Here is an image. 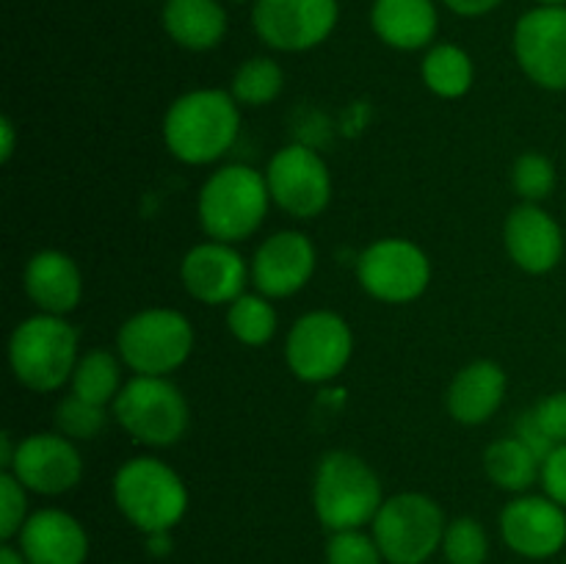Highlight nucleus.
<instances>
[{
    "label": "nucleus",
    "mask_w": 566,
    "mask_h": 564,
    "mask_svg": "<svg viewBox=\"0 0 566 564\" xmlns=\"http://www.w3.org/2000/svg\"><path fill=\"white\" fill-rule=\"evenodd\" d=\"M241 105L230 88H191L164 114V144L186 166L219 164L241 136Z\"/></svg>",
    "instance_id": "obj_1"
},
{
    "label": "nucleus",
    "mask_w": 566,
    "mask_h": 564,
    "mask_svg": "<svg viewBox=\"0 0 566 564\" xmlns=\"http://www.w3.org/2000/svg\"><path fill=\"white\" fill-rule=\"evenodd\" d=\"M28 495L31 492L17 481V476H11L9 470H0V540L3 542L17 540L25 520L31 518Z\"/></svg>",
    "instance_id": "obj_33"
},
{
    "label": "nucleus",
    "mask_w": 566,
    "mask_h": 564,
    "mask_svg": "<svg viewBox=\"0 0 566 564\" xmlns=\"http://www.w3.org/2000/svg\"><path fill=\"white\" fill-rule=\"evenodd\" d=\"M357 282L370 299L381 304H412L429 291L431 285V260L420 243L412 238L387 236L368 243L359 252Z\"/></svg>",
    "instance_id": "obj_10"
},
{
    "label": "nucleus",
    "mask_w": 566,
    "mask_h": 564,
    "mask_svg": "<svg viewBox=\"0 0 566 564\" xmlns=\"http://www.w3.org/2000/svg\"><path fill=\"white\" fill-rule=\"evenodd\" d=\"M354 357V330L335 310L298 315L285 337L287 370L304 385L335 382Z\"/></svg>",
    "instance_id": "obj_9"
},
{
    "label": "nucleus",
    "mask_w": 566,
    "mask_h": 564,
    "mask_svg": "<svg viewBox=\"0 0 566 564\" xmlns=\"http://www.w3.org/2000/svg\"><path fill=\"white\" fill-rule=\"evenodd\" d=\"M0 564H28V562H25V556L17 551V545L3 542V547H0Z\"/></svg>",
    "instance_id": "obj_41"
},
{
    "label": "nucleus",
    "mask_w": 566,
    "mask_h": 564,
    "mask_svg": "<svg viewBox=\"0 0 566 564\" xmlns=\"http://www.w3.org/2000/svg\"><path fill=\"white\" fill-rule=\"evenodd\" d=\"M481 464H484L486 479L509 495L531 492L542 479V459L517 435L492 440L484 448Z\"/></svg>",
    "instance_id": "obj_24"
},
{
    "label": "nucleus",
    "mask_w": 566,
    "mask_h": 564,
    "mask_svg": "<svg viewBox=\"0 0 566 564\" xmlns=\"http://www.w3.org/2000/svg\"><path fill=\"white\" fill-rule=\"evenodd\" d=\"M14 149H17V127L9 116H3V119H0V160L9 164Z\"/></svg>",
    "instance_id": "obj_38"
},
{
    "label": "nucleus",
    "mask_w": 566,
    "mask_h": 564,
    "mask_svg": "<svg viewBox=\"0 0 566 564\" xmlns=\"http://www.w3.org/2000/svg\"><path fill=\"white\" fill-rule=\"evenodd\" d=\"M423 86L440 100H459L475 83L473 55L453 42H434L420 61Z\"/></svg>",
    "instance_id": "obj_25"
},
{
    "label": "nucleus",
    "mask_w": 566,
    "mask_h": 564,
    "mask_svg": "<svg viewBox=\"0 0 566 564\" xmlns=\"http://www.w3.org/2000/svg\"><path fill=\"white\" fill-rule=\"evenodd\" d=\"M116 426L144 448H171L191 426V407L171 376H130L111 404Z\"/></svg>",
    "instance_id": "obj_6"
},
{
    "label": "nucleus",
    "mask_w": 566,
    "mask_h": 564,
    "mask_svg": "<svg viewBox=\"0 0 566 564\" xmlns=\"http://www.w3.org/2000/svg\"><path fill=\"white\" fill-rule=\"evenodd\" d=\"M497 529L509 551L545 562L566 547V509L545 492H523L501 509Z\"/></svg>",
    "instance_id": "obj_16"
},
{
    "label": "nucleus",
    "mask_w": 566,
    "mask_h": 564,
    "mask_svg": "<svg viewBox=\"0 0 566 564\" xmlns=\"http://www.w3.org/2000/svg\"><path fill=\"white\" fill-rule=\"evenodd\" d=\"M337 0H254L252 28L276 53H307L335 33Z\"/></svg>",
    "instance_id": "obj_12"
},
{
    "label": "nucleus",
    "mask_w": 566,
    "mask_h": 564,
    "mask_svg": "<svg viewBox=\"0 0 566 564\" xmlns=\"http://www.w3.org/2000/svg\"><path fill=\"white\" fill-rule=\"evenodd\" d=\"M512 50L534 86L566 92V6H536L514 25Z\"/></svg>",
    "instance_id": "obj_13"
},
{
    "label": "nucleus",
    "mask_w": 566,
    "mask_h": 564,
    "mask_svg": "<svg viewBox=\"0 0 566 564\" xmlns=\"http://www.w3.org/2000/svg\"><path fill=\"white\" fill-rule=\"evenodd\" d=\"M180 282L193 302L205 307H227L252 285L249 260L235 243L199 241L182 254Z\"/></svg>",
    "instance_id": "obj_17"
},
{
    "label": "nucleus",
    "mask_w": 566,
    "mask_h": 564,
    "mask_svg": "<svg viewBox=\"0 0 566 564\" xmlns=\"http://www.w3.org/2000/svg\"><path fill=\"white\" fill-rule=\"evenodd\" d=\"M263 175L274 208H280L291 219H318L329 208L332 191H335L329 164L310 144L291 142L280 147L271 155Z\"/></svg>",
    "instance_id": "obj_11"
},
{
    "label": "nucleus",
    "mask_w": 566,
    "mask_h": 564,
    "mask_svg": "<svg viewBox=\"0 0 566 564\" xmlns=\"http://www.w3.org/2000/svg\"><path fill=\"white\" fill-rule=\"evenodd\" d=\"M17 442L20 440H14V435H11V431H3V435H0V468L3 470L9 468L11 459H14Z\"/></svg>",
    "instance_id": "obj_39"
},
{
    "label": "nucleus",
    "mask_w": 566,
    "mask_h": 564,
    "mask_svg": "<svg viewBox=\"0 0 566 564\" xmlns=\"http://www.w3.org/2000/svg\"><path fill=\"white\" fill-rule=\"evenodd\" d=\"M509 393V374L495 359H473L453 374L446 409L459 426L490 424Z\"/></svg>",
    "instance_id": "obj_21"
},
{
    "label": "nucleus",
    "mask_w": 566,
    "mask_h": 564,
    "mask_svg": "<svg viewBox=\"0 0 566 564\" xmlns=\"http://www.w3.org/2000/svg\"><path fill=\"white\" fill-rule=\"evenodd\" d=\"M263 171L247 164H224L205 177L197 194V221L210 241L243 243L258 236L271 210Z\"/></svg>",
    "instance_id": "obj_2"
},
{
    "label": "nucleus",
    "mask_w": 566,
    "mask_h": 564,
    "mask_svg": "<svg viewBox=\"0 0 566 564\" xmlns=\"http://www.w3.org/2000/svg\"><path fill=\"white\" fill-rule=\"evenodd\" d=\"M326 564H385L374 534L363 529L332 531L324 545Z\"/></svg>",
    "instance_id": "obj_32"
},
{
    "label": "nucleus",
    "mask_w": 566,
    "mask_h": 564,
    "mask_svg": "<svg viewBox=\"0 0 566 564\" xmlns=\"http://www.w3.org/2000/svg\"><path fill=\"white\" fill-rule=\"evenodd\" d=\"M81 359V335L64 315L33 313L11 330V376L31 393H59L70 387Z\"/></svg>",
    "instance_id": "obj_4"
},
{
    "label": "nucleus",
    "mask_w": 566,
    "mask_h": 564,
    "mask_svg": "<svg viewBox=\"0 0 566 564\" xmlns=\"http://www.w3.org/2000/svg\"><path fill=\"white\" fill-rule=\"evenodd\" d=\"M542 6H566V0H536Z\"/></svg>",
    "instance_id": "obj_42"
},
{
    "label": "nucleus",
    "mask_w": 566,
    "mask_h": 564,
    "mask_svg": "<svg viewBox=\"0 0 566 564\" xmlns=\"http://www.w3.org/2000/svg\"><path fill=\"white\" fill-rule=\"evenodd\" d=\"M285 88V70L271 55H252L243 61L230 81V94L241 108H263L280 100Z\"/></svg>",
    "instance_id": "obj_28"
},
{
    "label": "nucleus",
    "mask_w": 566,
    "mask_h": 564,
    "mask_svg": "<svg viewBox=\"0 0 566 564\" xmlns=\"http://www.w3.org/2000/svg\"><path fill=\"white\" fill-rule=\"evenodd\" d=\"M542 492L566 509V442L556 446L542 462Z\"/></svg>",
    "instance_id": "obj_35"
},
{
    "label": "nucleus",
    "mask_w": 566,
    "mask_h": 564,
    "mask_svg": "<svg viewBox=\"0 0 566 564\" xmlns=\"http://www.w3.org/2000/svg\"><path fill=\"white\" fill-rule=\"evenodd\" d=\"M111 418H114L111 407H99V404L86 401L75 393H66L55 407V431L81 446V442L97 440L105 426L111 424Z\"/></svg>",
    "instance_id": "obj_29"
},
{
    "label": "nucleus",
    "mask_w": 566,
    "mask_h": 564,
    "mask_svg": "<svg viewBox=\"0 0 566 564\" xmlns=\"http://www.w3.org/2000/svg\"><path fill=\"white\" fill-rule=\"evenodd\" d=\"M514 435H517L520 440H523L525 446H528L531 451H534L536 457L542 459V462H545L547 453H551L553 448H556L551 440H547L545 431H542L539 426H536V420H534V415H531V409H528V412H523V418L517 420V429H514Z\"/></svg>",
    "instance_id": "obj_36"
},
{
    "label": "nucleus",
    "mask_w": 566,
    "mask_h": 564,
    "mask_svg": "<svg viewBox=\"0 0 566 564\" xmlns=\"http://www.w3.org/2000/svg\"><path fill=\"white\" fill-rule=\"evenodd\" d=\"M446 529L448 520L440 503L412 490L385 498L370 523V534L387 564H426L442 551Z\"/></svg>",
    "instance_id": "obj_8"
},
{
    "label": "nucleus",
    "mask_w": 566,
    "mask_h": 564,
    "mask_svg": "<svg viewBox=\"0 0 566 564\" xmlns=\"http://www.w3.org/2000/svg\"><path fill=\"white\" fill-rule=\"evenodd\" d=\"M147 547L149 553H155V556H166V553L171 551V531H164V534H149Z\"/></svg>",
    "instance_id": "obj_40"
},
{
    "label": "nucleus",
    "mask_w": 566,
    "mask_h": 564,
    "mask_svg": "<svg viewBox=\"0 0 566 564\" xmlns=\"http://www.w3.org/2000/svg\"><path fill=\"white\" fill-rule=\"evenodd\" d=\"M22 291L36 313L70 315L83 302V271L61 249H39L22 269Z\"/></svg>",
    "instance_id": "obj_20"
},
{
    "label": "nucleus",
    "mask_w": 566,
    "mask_h": 564,
    "mask_svg": "<svg viewBox=\"0 0 566 564\" xmlns=\"http://www.w3.org/2000/svg\"><path fill=\"white\" fill-rule=\"evenodd\" d=\"M556 164L545 153L528 149V153L517 155V160L512 164V188L520 197V202L542 205L556 191Z\"/></svg>",
    "instance_id": "obj_30"
},
{
    "label": "nucleus",
    "mask_w": 566,
    "mask_h": 564,
    "mask_svg": "<svg viewBox=\"0 0 566 564\" xmlns=\"http://www.w3.org/2000/svg\"><path fill=\"white\" fill-rule=\"evenodd\" d=\"M385 490L368 459L335 448L321 457L313 476V509L326 531L365 529L376 520Z\"/></svg>",
    "instance_id": "obj_5"
},
{
    "label": "nucleus",
    "mask_w": 566,
    "mask_h": 564,
    "mask_svg": "<svg viewBox=\"0 0 566 564\" xmlns=\"http://www.w3.org/2000/svg\"><path fill=\"white\" fill-rule=\"evenodd\" d=\"M318 269V249L302 230H276L249 258L252 288L269 299H291L310 285Z\"/></svg>",
    "instance_id": "obj_15"
},
{
    "label": "nucleus",
    "mask_w": 566,
    "mask_h": 564,
    "mask_svg": "<svg viewBox=\"0 0 566 564\" xmlns=\"http://www.w3.org/2000/svg\"><path fill=\"white\" fill-rule=\"evenodd\" d=\"M370 28L392 50H429L440 31V11L434 0H374Z\"/></svg>",
    "instance_id": "obj_22"
},
{
    "label": "nucleus",
    "mask_w": 566,
    "mask_h": 564,
    "mask_svg": "<svg viewBox=\"0 0 566 564\" xmlns=\"http://www.w3.org/2000/svg\"><path fill=\"white\" fill-rule=\"evenodd\" d=\"M164 31L177 48L208 53L227 36V9L221 0H164Z\"/></svg>",
    "instance_id": "obj_23"
},
{
    "label": "nucleus",
    "mask_w": 566,
    "mask_h": 564,
    "mask_svg": "<svg viewBox=\"0 0 566 564\" xmlns=\"http://www.w3.org/2000/svg\"><path fill=\"white\" fill-rule=\"evenodd\" d=\"M503 0H442V6H446L448 11H453V14L459 17H484L490 14V11H495L497 6H501Z\"/></svg>",
    "instance_id": "obj_37"
},
{
    "label": "nucleus",
    "mask_w": 566,
    "mask_h": 564,
    "mask_svg": "<svg viewBox=\"0 0 566 564\" xmlns=\"http://www.w3.org/2000/svg\"><path fill=\"white\" fill-rule=\"evenodd\" d=\"M503 247L509 260L525 274H551L564 258V230L551 210L534 202H520L503 221Z\"/></svg>",
    "instance_id": "obj_18"
},
{
    "label": "nucleus",
    "mask_w": 566,
    "mask_h": 564,
    "mask_svg": "<svg viewBox=\"0 0 566 564\" xmlns=\"http://www.w3.org/2000/svg\"><path fill=\"white\" fill-rule=\"evenodd\" d=\"M227 330L247 348L269 346L280 330V313L274 307V299L258 291L241 293L235 302L227 304Z\"/></svg>",
    "instance_id": "obj_27"
},
{
    "label": "nucleus",
    "mask_w": 566,
    "mask_h": 564,
    "mask_svg": "<svg viewBox=\"0 0 566 564\" xmlns=\"http://www.w3.org/2000/svg\"><path fill=\"white\" fill-rule=\"evenodd\" d=\"M442 556L448 564H486L490 556V534L484 523L470 514L448 520L446 536H442Z\"/></svg>",
    "instance_id": "obj_31"
},
{
    "label": "nucleus",
    "mask_w": 566,
    "mask_h": 564,
    "mask_svg": "<svg viewBox=\"0 0 566 564\" xmlns=\"http://www.w3.org/2000/svg\"><path fill=\"white\" fill-rule=\"evenodd\" d=\"M125 363L116 352L111 348H88V352H81V359L75 365V374H72L70 393L86 398V401L99 404V407H111L119 396L122 385L127 379H122L125 374Z\"/></svg>",
    "instance_id": "obj_26"
},
{
    "label": "nucleus",
    "mask_w": 566,
    "mask_h": 564,
    "mask_svg": "<svg viewBox=\"0 0 566 564\" xmlns=\"http://www.w3.org/2000/svg\"><path fill=\"white\" fill-rule=\"evenodd\" d=\"M17 551L28 564H86L88 531L66 509L44 506L25 520L17 534Z\"/></svg>",
    "instance_id": "obj_19"
},
{
    "label": "nucleus",
    "mask_w": 566,
    "mask_h": 564,
    "mask_svg": "<svg viewBox=\"0 0 566 564\" xmlns=\"http://www.w3.org/2000/svg\"><path fill=\"white\" fill-rule=\"evenodd\" d=\"M564 564H566V558H564Z\"/></svg>",
    "instance_id": "obj_43"
},
{
    "label": "nucleus",
    "mask_w": 566,
    "mask_h": 564,
    "mask_svg": "<svg viewBox=\"0 0 566 564\" xmlns=\"http://www.w3.org/2000/svg\"><path fill=\"white\" fill-rule=\"evenodd\" d=\"M6 470L33 495L59 498L81 484L86 464L70 437L61 431H33L17 442V453Z\"/></svg>",
    "instance_id": "obj_14"
},
{
    "label": "nucleus",
    "mask_w": 566,
    "mask_h": 564,
    "mask_svg": "<svg viewBox=\"0 0 566 564\" xmlns=\"http://www.w3.org/2000/svg\"><path fill=\"white\" fill-rule=\"evenodd\" d=\"M197 346L191 318L175 307H144L116 330V354L133 376H171Z\"/></svg>",
    "instance_id": "obj_7"
},
{
    "label": "nucleus",
    "mask_w": 566,
    "mask_h": 564,
    "mask_svg": "<svg viewBox=\"0 0 566 564\" xmlns=\"http://www.w3.org/2000/svg\"><path fill=\"white\" fill-rule=\"evenodd\" d=\"M111 495L122 518L144 536L180 525L191 503L182 476L155 453L125 459L111 481Z\"/></svg>",
    "instance_id": "obj_3"
},
{
    "label": "nucleus",
    "mask_w": 566,
    "mask_h": 564,
    "mask_svg": "<svg viewBox=\"0 0 566 564\" xmlns=\"http://www.w3.org/2000/svg\"><path fill=\"white\" fill-rule=\"evenodd\" d=\"M531 415H534L536 426L545 431L547 440H551L553 446H564L566 442V390L551 393V396L542 398V401L531 409Z\"/></svg>",
    "instance_id": "obj_34"
}]
</instances>
